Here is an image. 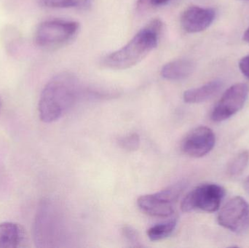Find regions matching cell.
<instances>
[{"mask_svg":"<svg viewBox=\"0 0 249 248\" xmlns=\"http://www.w3.org/2000/svg\"><path fill=\"white\" fill-rule=\"evenodd\" d=\"M83 93L79 79L72 73L61 72L51 79L42 90L38 103L39 119L51 123L62 117Z\"/></svg>","mask_w":249,"mask_h":248,"instance_id":"1","label":"cell"},{"mask_svg":"<svg viewBox=\"0 0 249 248\" xmlns=\"http://www.w3.org/2000/svg\"><path fill=\"white\" fill-rule=\"evenodd\" d=\"M162 27L160 20L149 22L122 48L105 55L101 65L112 70L128 69L137 65L158 46Z\"/></svg>","mask_w":249,"mask_h":248,"instance_id":"2","label":"cell"},{"mask_svg":"<svg viewBox=\"0 0 249 248\" xmlns=\"http://www.w3.org/2000/svg\"><path fill=\"white\" fill-rule=\"evenodd\" d=\"M80 24L73 20L52 19L42 21L36 28L34 41L44 50H55L65 46L77 36Z\"/></svg>","mask_w":249,"mask_h":248,"instance_id":"3","label":"cell"},{"mask_svg":"<svg viewBox=\"0 0 249 248\" xmlns=\"http://www.w3.org/2000/svg\"><path fill=\"white\" fill-rule=\"evenodd\" d=\"M186 187L187 182L181 181L157 193L142 195L138 199V206L142 212L150 216H171L175 211L176 202Z\"/></svg>","mask_w":249,"mask_h":248,"instance_id":"4","label":"cell"},{"mask_svg":"<svg viewBox=\"0 0 249 248\" xmlns=\"http://www.w3.org/2000/svg\"><path fill=\"white\" fill-rule=\"evenodd\" d=\"M225 189L215 183H204L189 192L181 202V208L185 213L202 211L208 213L217 211L225 198Z\"/></svg>","mask_w":249,"mask_h":248,"instance_id":"5","label":"cell"},{"mask_svg":"<svg viewBox=\"0 0 249 248\" xmlns=\"http://www.w3.org/2000/svg\"><path fill=\"white\" fill-rule=\"evenodd\" d=\"M249 87L245 83H237L228 89L212 112V120L219 122L226 120L238 113L247 102Z\"/></svg>","mask_w":249,"mask_h":248,"instance_id":"6","label":"cell"},{"mask_svg":"<svg viewBox=\"0 0 249 248\" xmlns=\"http://www.w3.org/2000/svg\"><path fill=\"white\" fill-rule=\"evenodd\" d=\"M217 221L219 225L233 232L245 230L249 221L248 202L239 196L230 199L219 211Z\"/></svg>","mask_w":249,"mask_h":248,"instance_id":"7","label":"cell"},{"mask_svg":"<svg viewBox=\"0 0 249 248\" xmlns=\"http://www.w3.org/2000/svg\"><path fill=\"white\" fill-rule=\"evenodd\" d=\"M216 144L214 132L207 127L200 126L190 131L183 139L181 149L187 155L200 158L209 154Z\"/></svg>","mask_w":249,"mask_h":248,"instance_id":"8","label":"cell"},{"mask_svg":"<svg viewBox=\"0 0 249 248\" xmlns=\"http://www.w3.org/2000/svg\"><path fill=\"white\" fill-rule=\"evenodd\" d=\"M216 17V11L212 8L190 6L183 12L181 25L188 33H198L209 27Z\"/></svg>","mask_w":249,"mask_h":248,"instance_id":"9","label":"cell"},{"mask_svg":"<svg viewBox=\"0 0 249 248\" xmlns=\"http://www.w3.org/2000/svg\"><path fill=\"white\" fill-rule=\"evenodd\" d=\"M28 243L27 232L20 224L10 221L0 224V248H26Z\"/></svg>","mask_w":249,"mask_h":248,"instance_id":"10","label":"cell"},{"mask_svg":"<svg viewBox=\"0 0 249 248\" xmlns=\"http://www.w3.org/2000/svg\"><path fill=\"white\" fill-rule=\"evenodd\" d=\"M195 70V64L188 59L174 60L162 66L161 75L170 81H180L188 78Z\"/></svg>","mask_w":249,"mask_h":248,"instance_id":"11","label":"cell"},{"mask_svg":"<svg viewBox=\"0 0 249 248\" xmlns=\"http://www.w3.org/2000/svg\"><path fill=\"white\" fill-rule=\"evenodd\" d=\"M222 83L214 80L200 87L190 89L184 92V100L187 103H200L212 99L222 89Z\"/></svg>","mask_w":249,"mask_h":248,"instance_id":"12","label":"cell"},{"mask_svg":"<svg viewBox=\"0 0 249 248\" xmlns=\"http://www.w3.org/2000/svg\"><path fill=\"white\" fill-rule=\"evenodd\" d=\"M177 225V218H172L166 222L161 223L150 227L147 230L146 234L151 241H160L169 237L174 232Z\"/></svg>","mask_w":249,"mask_h":248,"instance_id":"13","label":"cell"},{"mask_svg":"<svg viewBox=\"0 0 249 248\" xmlns=\"http://www.w3.org/2000/svg\"><path fill=\"white\" fill-rule=\"evenodd\" d=\"M38 2L48 8H86L92 0H38Z\"/></svg>","mask_w":249,"mask_h":248,"instance_id":"14","label":"cell"},{"mask_svg":"<svg viewBox=\"0 0 249 248\" xmlns=\"http://www.w3.org/2000/svg\"><path fill=\"white\" fill-rule=\"evenodd\" d=\"M249 161L248 151H244L235 156L228 165V173L231 177H237L242 174L247 168Z\"/></svg>","mask_w":249,"mask_h":248,"instance_id":"15","label":"cell"},{"mask_svg":"<svg viewBox=\"0 0 249 248\" xmlns=\"http://www.w3.org/2000/svg\"><path fill=\"white\" fill-rule=\"evenodd\" d=\"M175 0H136V7L139 11H150L165 7Z\"/></svg>","mask_w":249,"mask_h":248,"instance_id":"16","label":"cell"},{"mask_svg":"<svg viewBox=\"0 0 249 248\" xmlns=\"http://www.w3.org/2000/svg\"><path fill=\"white\" fill-rule=\"evenodd\" d=\"M118 144L121 148L126 151H136L140 146V137L137 133L127 134L120 138Z\"/></svg>","mask_w":249,"mask_h":248,"instance_id":"17","label":"cell"},{"mask_svg":"<svg viewBox=\"0 0 249 248\" xmlns=\"http://www.w3.org/2000/svg\"><path fill=\"white\" fill-rule=\"evenodd\" d=\"M123 234H124V238L127 240V241L129 243H131L133 246H136V247L142 246L140 244L139 234L134 229L128 227V226H126L123 229Z\"/></svg>","mask_w":249,"mask_h":248,"instance_id":"18","label":"cell"},{"mask_svg":"<svg viewBox=\"0 0 249 248\" xmlns=\"http://www.w3.org/2000/svg\"><path fill=\"white\" fill-rule=\"evenodd\" d=\"M239 68L243 74L249 79V55L244 57L240 61Z\"/></svg>","mask_w":249,"mask_h":248,"instance_id":"19","label":"cell"},{"mask_svg":"<svg viewBox=\"0 0 249 248\" xmlns=\"http://www.w3.org/2000/svg\"><path fill=\"white\" fill-rule=\"evenodd\" d=\"M244 187L245 189L246 192L249 194V176L244 181Z\"/></svg>","mask_w":249,"mask_h":248,"instance_id":"20","label":"cell"},{"mask_svg":"<svg viewBox=\"0 0 249 248\" xmlns=\"http://www.w3.org/2000/svg\"><path fill=\"white\" fill-rule=\"evenodd\" d=\"M244 39L246 42H249V27L246 31L245 33L244 34Z\"/></svg>","mask_w":249,"mask_h":248,"instance_id":"21","label":"cell"},{"mask_svg":"<svg viewBox=\"0 0 249 248\" xmlns=\"http://www.w3.org/2000/svg\"><path fill=\"white\" fill-rule=\"evenodd\" d=\"M1 100H0V110H1Z\"/></svg>","mask_w":249,"mask_h":248,"instance_id":"22","label":"cell"}]
</instances>
